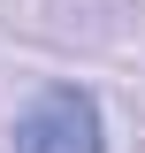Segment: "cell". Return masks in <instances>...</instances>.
<instances>
[{
	"instance_id": "cell-1",
	"label": "cell",
	"mask_w": 145,
	"mask_h": 153,
	"mask_svg": "<svg viewBox=\"0 0 145 153\" xmlns=\"http://www.w3.org/2000/svg\"><path fill=\"white\" fill-rule=\"evenodd\" d=\"M16 153H107V115L84 84H46L8 130Z\"/></svg>"
}]
</instances>
